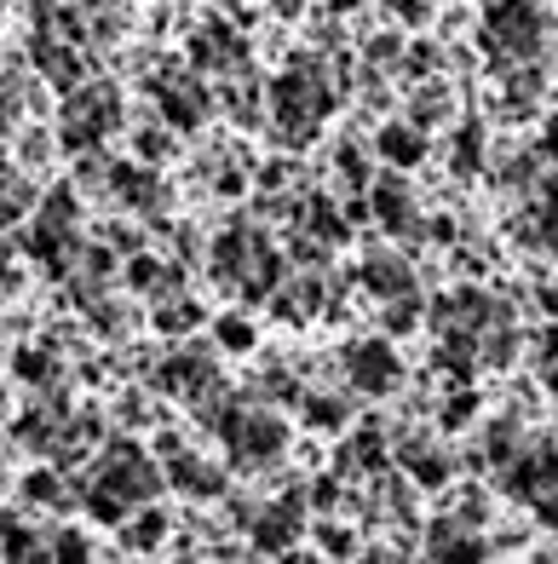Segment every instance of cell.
Returning <instances> with one entry per match:
<instances>
[{"mask_svg": "<svg viewBox=\"0 0 558 564\" xmlns=\"http://www.w3.org/2000/svg\"><path fill=\"white\" fill-rule=\"evenodd\" d=\"M116 121H121V98H116V87H81V93H75L69 105H64V116H58L64 150H87V144H98Z\"/></svg>", "mask_w": 558, "mask_h": 564, "instance_id": "cell-1", "label": "cell"}, {"mask_svg": "<svg viewBox=\"0 0 558 564\" xmlns=\"http://www.w3.org/2000/svg\"><path fill=\"white\" fill-rule=\"evenodd\" d=\"M98 484L105 490H116V496H127V501H144V496H156V473H150V460L133 449V444H116V449H105L98 455Z\"/></svg>", "mask_w": 558, "mask_h": 564, "instance_id": "cell-2", "label": "cell"}, {"mask_svg": "<svg viewBox=\"0 0 558 564\" xmlns=\"http://www.w3.org/2000/svg\"><path fill=\"white\" fill-rule=\"evenodd\" d=\"M30 248L41 253L46 265H64L69 253H75V196H46V208H41V219H35V230H30Z\"/></svg>", "mask_w": 558, "mask_h": 564, "instance_id": "cell-3", "label": "cell"}, {"mask_svg": "<svg viewBox=\"0 0 558 564\" xmlns=\"http://www.w3.org/2000/svg\"><path fill=\"white\" fill-rule=\"evenodd\" d=\"M35 64H41V75H46V82H53L58 93H69V87L87 75V64L75 58V46H58L53 35H41V41H35Z\"/></svg>", "mask_w": 558, "mask_h": 564, "instance_id": "cell-4", "label": "cell"}, {"mask_svg": "<svg viewBox=\"0 0 558 564\" xmlns=\"http://www.w3.org/2000/svg\"><path fill=\"white\" fill-rule=\"evenodd\" d=\"M127 507H133V501H127V496H116V490H105V484H98V490L87 496V519H92V524H121V519H127Z\"/></svg>", "mask_w": 558, "mask_h": 564, "instance_id": "cell-5", "label": "cell"}, {"mask_svg": "<svg viewBox=\"0 0 558 564\" xmlns=\"http://www.w3.org/2000/svg\"><path fill=\"white\" fill-rule=\"evenodd\" d=\"M23 208H30V185H23V178H12V173H0V225L18 219Z\"/></svg>", "mask_w": 558, "mask_h": 564, "instance_id": "cell-6", "label": "cell"}, {"mask_svg": "<svg viewBox=\"0 0 558 564\" xmlns=\"http://www.w3.org/2000/svg\"><path fill=\"white\" fill-rule=\"evenodd\" d=\"M23 496H30V501H64V490H58V467H41V473H30V478H23Z\"/></svg>", "mask_w": 558, "mask_h": 564, "instance_id": "cell-7", "label": "cell"}, {"mask_svg": "<svg viewBox=\"0 0 558 564\" xmlns=\"http://www.w3.org/2000/svg\"><path fill=\"white\" fill-rule=\"evenodd\" d=\"M162 530H167V519H162V512H150V519H139V524H133V530H127V535H133V542H139V547H150V542H156V535H162Z\"/></svg>", "mask_w": 558, "mask_h": 564, "instance_id": "cell-8", "label": "cell"}, {"mask_svg": "<svg viewBox=\"0 0 558 564\" xmlns=\"http://www.w3.org/2000/svg\"><path fill=\"white\" fill-rule=\"evenodd\" d=\"M18 369H23L18 380H41V351H23V357H18Z\"/></svg>", "mask_w": 558, "mask_h": 564, "instance_id": "cell-9", "label": "cell"}, {"mask_svg": "<svg viewBox=\"0 0 558 564\" xmlns=\"http://www.w3.org/2000/svg\"><path fill=\"white\" fill-rule=\"evenodd\" d=\"M92 7H105V0H92Z\"/></svg>", "mask_w": 558, "mask_h": 564, "instance_id": "cell-10", "label": "cell"}]
</instances>
